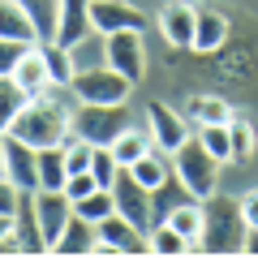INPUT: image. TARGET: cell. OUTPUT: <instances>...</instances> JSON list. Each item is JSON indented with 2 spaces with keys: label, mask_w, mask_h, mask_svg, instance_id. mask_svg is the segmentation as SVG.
Masks as SVG:
<instances>
[{
  "label": "cell",
  "mask_w": 258,
  "mask_h": 258,
  "mask_svg": "<svg viewBox=\"0 0 258 258\" xmlns=\"http://www.w3.org/2000/svg\"><path fill=\"white\" fill-rule=\"evenodd\" d=\"M69 91V86H56V95H39V99H30L26 108L18 112V120L9 125L13 138H22L26 147H56V142H64L69 134H74V108L60 99V95Z\"/></svg>",
  "instance_id": "6da1fadb"
},
{
  "label": "cell",
  "mask_w": 258,
  "mask_h": 258,
  "mask_svg": "<svg viewBox=\"0 0 258 258\" xmlns=\"http://www.w3.org/2000/svg\"><path fill=\"white\" fill-rule=\"evenodd\" d=\"M249 224L241 215V203L215 189L203 198V232H198V254H241Z\"/></svg>",
  "instance_id": "7a4b0ae2"
},
{
  "label": "cell",
  "mask_w": 258,
  "mask_h": 258,
  "mask_svg": "<svg viewBox=\"0 0 258 258\" xmlns=\"http://www.w3.org/2000/svg\"><path fill=\"white\" fill-rule=\"evenodd\" d=\"M172 176L181 181V189L189 194V198L203 203V198H211V194L220 189V159L189 134V138L172 151Z\"/></svg>",
  "instance_id": "3957f363"
},
{
  "label": "cell",
  "mask_w": 258,
  "mask_h": 258,
  "mask_svg": "<svg viewBox=\"0 0 258 258\" xmlns=\"http://www.w3.org/2000/svg\"><path fill=\"white\" fill-rule=\"evenodd\" d=\"M134 125V108L125 103H78L74 108V134L86 142H95V147H108L116 134H125V129Z\"/></svg>",
  "instance_id": "277c9868"
},
{
  "label": "cell",
  "mask_w": 258,
  "mask_h": 258,
  "mask_svg": "<svg viewBox=\"0 0 258 258\" xmlns=\"http://www.w3.org/2000/svg\"><path fill=\"white\" fill-rule=\"evenodd\" d=\"M129 91H134V82L120 78L112 64L82 69V74H74V82H69V95H74L78 103H125Z\"/></svg>",
  "instance_id": "5b68a950"
},
{
  "label": "cell",
  "mask_w": 258,
  "mask_h": 258,
  "mask_svg": "<svg viewBox=\"0 0 258 258\" xmlns=\"http://www.w3.org/2000/svg\"><path fill=\"white\" fill-rule=\"evenodd\" d=\"M112 203H116V215H125L134 228H142V232H151V189L142 181H134V172L129 168H120L116 172V181H112Z\"/></svg>",
  "instance_id": "8992f818"
},
{
  "label": "cell",
  "mask_w": 258,
  "mask_h": 258,
  "mask_svg": "<svg viewBox=\"0 0 258 258\" xmlns=\"http://www.w3.org/2000/svg\"><path fill=\"white\" fill-rule=\"evenodd\" d=\"M108 64L120 78H129L134 86L147 78V47H142L138 30H116V35H108Z\"/></svg>",
  "instance_id": "52a82bcc"
},
{
  "label": "cell",
  "mask_w": 258,
  "mask_h": 258,
  "mask_svg": "<svg viewBox=\"0 0 258 258\" xmlns=\"http://www.w3.org/2000/svg\"><path fill=\"white\" fill-rule=\"evenodd\" d=\"M91 26L103 30V35H116V30H147V13L129 0H91Z\"/></svg>",
  "instance_id": "ba28073f"
},
{
  "label": "cell",
  "mask_w": 258,
  "mask_h": 258,
  "mask_svg": "<svg viewBox=\"0 0 258 258\" xmlns=\"http://www.w3.org/2000/svg\"><path fill=\"white\" fill-rule=\"evenodd\" d=\"M147 129H151V142H155L164 155H172V151L194 134V125L181 112H172L168 103H147Z\"/></svg>",
  "instance_id": "9c48e42d"
},
{
  "label": "cell",
  "mask_w": 258,
  "mask_h": 258,
  "mask_svg": "<svg viewBox=\"0 0 258 258\" xmlns=\"http://www.w3.org/2000/svg\"><path fill=\"white\" fill-rule=\"evenodd\" d=\"M228 35H232V22L224 18L220 9H198L194 13V43H189V52H198V56H215V52H224L228 47Z\"/></svg>",
  "instance_id": "30bf717a"
},
{
  "label": "cell",
  "mask_w": 258,
  "mask_h": 258,
  "mask_svg": "<svg viewBox=\"0 0 258 258\" xmlns=\"http://www.w3.org/2000/svg\"><path fill=\"white\" fill-rule=\"evenodd\" d=\"M35 215H39V232H43L47 249H52V241L60 237V228L74 215V203H69L64 189H35Z\"/></svg>",
  "instance_id": "8fae6325"
},
{
  "label": "cell",
  "mask_w": 258,
  "mask_h": 258,
  "mask_svg": "<svg viewBox=\"0 0 258 258\" xmlns=\"http://www.w3.org/2000/svg\"><path fill=\"white\" fill-rule=\"evenodd\" d=\"M5 176L18 189H39V151L13 134H5Z\"/></svg>",
  "instance_id": "7c38bea8"
},
{
  "label": "cell",
  "mask_w": 258,
  "mask_h": 258,
  "mask_svg": "<svg viewBox=\"0 0 258 258\" xmlns=\"http://www.w3.org/2000/svg\"><path fill=\"white\" fill-rule=\"evenodd\" d=\"M9 78L30 95V99H39V95L56 91V86H52V74H47V60H43V47H39V43H30L26 52L18 56V64H13Z\"/></svg>",
  "instance_id": "4fadbf2b"
},
{
  "label": "cell",
  "mask_w": 258,
  "mask_h": 258,
  "mask_svg": "<svg viewBox=\"0 0 258 258\" xmlns=\"http://www.w3.org/2000/svg\"><path fill=\"white\" fill-rule=\"evenodd\" d=\"M95 232H99V241H108L116 254H151V241H147V232L142 228H134V224L125 220V215H116L112 211L108 220H99L95 224Z\"/></svg>",
  "instance_id": "5bb4252c"
},
{
  "label": "cell",
  "mask_w": 258,
  "mask_h": 258,
  "mask_svg": "<svg viewBox=\"0 0 258 258\" xmlns=\"http://www.w3.org/2000/svg\"><path fill=\"white\" fill-rule=\"evenodd\" d=\"M91 26V0H56V43L60 47H74L78 39L86 35Z\"/></svg>",
  "instance_id": "9a60e30c"
},
{
  "label": "cell",
  "mask_w": 258,
  "mask_h": 258,
  "mask_svg": "<svg viewBox=\"0 0 258 258\" xmlns=\"http://www.w3.org/2000/svg\"><path fill=\"white\" fill-rule=\"evenodd\" d=\"M194 5H185V0H168L164 9H159V35L168 39L172 47H189L194 43Z\"/></svg>",
  "instance_id": "2e32d148"
},
{
  "label": "cell",
  "mask_w": 258,
  "mask_h": 258,
  "mask_svg": "<svg viewBox=\"0 0 258 258\" xmlns=\"http://www.w3.org/2000/svg\"><path fill=\"white\" fill-rule=\"evenodd\" d=\"M95 224L82 220V215H69V224L60 228V237L52 241L47 254H60V258H82V254H95Z\"/></svg>",
  "instance_id": "e0dca14e"
},
{
  "label": "cell",
  "mask_w": 258,
  "mask_h": 258,
  "mask_svg": "<svg viewBox=\"0 0 258 258\" xmlns=\"http://www.w3.org/2000/svg\"><path fill=\"white\" fill-rule=\"evenodd\" d=\"M13 220H18V237H22V245H26V254H47V241H43V232H39V215H35V189H22Z\"/></svg>",
  "instance_id": "ac0fdd59"
},
{
  "label": "cell",
  "mask_w": 258,
  "mask_h": 258,
  "mask_svg": "<svg viewBox=\"0 0 258 258\" xmlns=\"http://www.w3.org/2000/svg\"><path fill=\"white\" fill-rule=\"evenodd\" d=\"M0 39H13V43H39L35 22H30V13L22 9L18 0H0Z\"/></svg>",
  "instance_id": "d6986e66"
},
{
  "label": "cell",
  "mask_w": 258,
  "mask_h": 258,
  "mask_svg": "<svg viewBox=\"0 0 258 258\" xmlns=\"http://www.w3.org/2000/svg\"><path fill=\"white\" fill-rule=\"evenodd\" d=\"M151 147H155V142H151V129H138V125H129L125 134H116V138L108 142L112 159H116L120 168H129L134 159H142V155H147Z\"/></svg>",
  "instance_id": "ffe728a7"
},
{
  "label": "cell",
  "mask_w": 258,
  "mask_h": 258,
  "mask_svg": "<svg viewBox=\"0 0 258 258\" xmlns=\"http://www.w3.org/2000/svg\"><path fill=\"white\" fill-rule=\"evenodd\" d=\"M129 172H134V181L147 185V189H159V185L172 176V155H164L159 147H151L142 159H134V164H129Z\"/></svg>",
  "instance_id": "44dd1931"
},
{
  "label": "cell",
  "mask_w": 258,
  "mask_h": 258,
  "mask_svg": "<svg viewBox=\"0 0 258 258\" xmlns=\"http://www.w3.org/2000/svg\"><path fill=\"white\" fill-rule=\"evenodd\" d=\"M69 56H74L78 74H82V69H99V64H108V35H103V30H86V35L69 47Z\"/></svg>",
  "instance_id": "7402d4cb"
},
{
  "label": "cell",
  "mask_w": 258,
  "mask_h": 258,
  "mask_svg": "<svg viewBox=\"0 0 258 258\" xmlns=\"http://www.w3.org/2000/svg\"><path fill=\"white\" fill-rule=\"evenodd\" d=\"M147 241H151V254H164V258H181V254H198V245L194 241H185L181 232L172 228L168 220H159L155 228L147 232Z\"/></svg>",
  "instance_id": "603a6c76"
},
{
  "label": "cell",
  "mask_w": 258,
  "mask_h": 258,
  "mask_svg": "<svg viewBox=\"0 0 258 258\" xmlns=\"http://www.w3.org/2000/svg\"><path fill=\"white\" fill-rule=\"evenodd\" d=\"M237 112H232V103L224 99V95H194L189 99V120L194 129L198 125H220V120H232Z\"/></svg>",
  "instance_id": "cb8c5ba5"
},
{
  "label": "cell",
  "mask_w": 258,
  "mask_h": 258,
  "mask_svg": "<svg viewBox=\"0 0 258 258\" xmlns=\"http://www.w3.org/2000/svg\"><path fill=\"white\" fill-rule=\"evenodd\" d=\"M64 142L56 147H39V189H64Z\"/></svg>",
  "instance_id": "d4e9b609"
},
{
  "label": "cell",
  "mask_w": 258,
  "mask_h": 258,
  "mask_svg": "<svg viewBox=\"0 0 258 258\" xmlns=\"http://www.w3.org/2000/svg\"><path fill=\"white\" fill-rule=\"evenodd\" d=\"M164 220L172 224L185 241H194V245H198V232H203V203H198V198H194V203H172Z\"/></svg>",
  "instance_id": "484cf974"
},
{
  "label": "cell",
  "mask_w": 258,
  "mask_h": 258,
  "mask_svg": "<svg viewBox=\"0 0 258 258\" xmlns=\"http://www.w3.org/2000/svg\"><path fill=\"white\" fill-rule=\"evenodd\" d=\"M39 47H43V60H47V74H52V86H69L74 82V56H69V47H60L56 39H39Z\"/></svg>",
  "instance_id": "4316f807"
},
{
  "label": "cell",
  "mask_w": 258,
  "mask_h": 258,
  "mask_svg": "<svg viewBox=\"0 0 258 258\" xmlns=\"http://www.w3.org/2000/svg\"><path fill=\"white\" fill-rule=\"evenodd\" d=\"M194 138L203 142L220 164H224V159H232V120H220V125H198V129H194Z\"/></svg>",
  "instance_id": "83f0119b"
},
{
  "label": "cell",
  "mask_w": 258,
  "mask_h": 258,
  "mask_svg": "<svg viewBox=\"0 0 258 258\" xmlns=\"http://www.w3.org/2000/svg\"><path fill=\"white\" fill-rule=\"evenodd\" d=\"M30 103V95L22 91L13 78H0V134H9V125L18 120V112Z\"/></svg>",
  "instance_id": "f1b7e54d"
},
{
  "label": "cell",
  "mask_w": 258,
  "mask_h": 258,
  "mask_svg": "<svg viewBox=\"0 0 258 258\" xmlns=\"http://www.w3.org/2000/svg\"><path fill=\"white\" fill-rule=\"evenodd\" d=\"M112 211H116V203H112V189H91L86 198H78V203H74V215H82V220H91V224L108 220Z\"/></svg>",
  "instance_id": "f546056e"
},
{
  "label": "cell",
  "mask_w": 258,
  "mask_h": 258,
  "mask_svg": "<svg viewBox=\"0 0 258 258\" xmlns=\"http://www.w3.org/2000/svg\"><path fill=\"white\" fill-rule=\"evenodd\" d=\"M18 5L30 13L39 39H52V35H56V0H18Z\"/></svg>",
  "instance_id": "4dcf8cb0"
},
{
  "label": "cell",
  "mask_w": 258,
  "mask_h": 258,
  "mask_svg": "<svg viewBox=\"0 0 258 258\" xmlns=\"http://www.w3.org/2000/svg\"><path fill=\"white\" fill-rule=\"evenodd\" d=\"M91 155H95V142L78 138V134L64 138V168L69 172H91Z\"/></svg>",
  "instance_id": "1f68e13d"
},
{
  "label": "cell",
  "mask_w": 258,
  "mask_h": 258,
  "mask_svg": "<svg viewBox=\"0 0 258 258\" xmlns=\"http://www.w3.org/2000/svg\"><path fill=\"white\" fill-rule=\"evenodd\" d=\"M254 147H258L254 125H249V120H241V116H232V159H237V164L254 159Z\"/></svg>",
  "instance_id": "d6a6232c"
},
{
  "label": "cell",
  "mask_w": 258,
  "mask_h": 258,
  "mask_svg": "<svg viewBox=\"0 0 258 258\" xmlns=\"http://www.w3.org/2000/svg\"><path fill=\"white\" fill-rule=\"evenodd\" d=\"M116 172H120V164L112 159V151H108V147H95V155H91V176H95V185H99V189H112Z\"/></svg>",
  "instance_id": "836d02e7"
},
{
  "label": "cell",
  "mask_w": 258,
  "mask_h": 258,
  "mask_svg": "<svg viewBox=\"0 0 258 258\" xmlns=\"http://www.w3.org/2000/svg\"><path fill=\"white\" fill-rule=\"evenodd\" d=\"M91 189H99L91 172H69V176H64V194H69V203H78V198H86Z\"/></svg>",
  "instance_id": "e575fe53"
},
{
  "label": "cell",
  "mask_w": 258,
  "mask_h": 258,
  "mask_svg": "<svg viewBox=\"0 0 258 258\" xmlns=\"http://www.w3.org/2000/svg\"><path fill=\"white\" fill-rule=\"evenodd\" d=\"M30 43H13V39H0V78L13 74V64H18V56L26 52Z\"/></svg>",
  "instance_id": "d590c367"
},
{
  "label": "cell",
  "mask_w": 258,
  "mask_h": 258,
  "mask_svg": "<svg viewBox=\"0 0 258 258\" xmlns=\"http://www.w3.org/2000/svg\"><path fill=\"white\" fill-rule=\"evenodd\" d=\"M18 198H22V189L9 181V176H0V215H13V211H18Z\"/></svg>",
  "instance_id": "8d00e7d4"
},
{
  "label": "cell",
  "mask_w": 258,
  "mask_h": 258,
  "mask_svg": "<svg viewBox=\"0 0 258 258\" xmlns=\"http://www.w3.org/2000/svg\"><path fill=\"white\" fill-rule=\"evenodd\" d=\"M237 203H241V215H245V224H249V228H258V185H254V189H245Z\"/></svg>",
  "instance_id": "74e56055"
},
{
  "label": "cell",
  "mask_w": 258,
  "mask_h": 258,
  "mask_svg": "<svg viewBox=\"0 0 258 258\" xmlns=\"http://www.w3.org/2000/svg\"><path fill=\"white\" fill-rule=\"evenodd\" d=\"M241 254H258V228L245 232V241H241Z\"/></svg>",
  "instance_id": "f35d334b"
},
{
  "label": "cell",
  "mask_w": 258,
  "mask_h": 258,
  "mask_svg": "<svg viewBox=\"0 0 258 258\" xmlns=\"http://www.w3.org/2000/svg\"><path fill=\"white\" fill-rule=\"evenodd\" d=\"M13 232H18V220H13V215H0V241L13 237Z\"/></svg>",
  "instance_id": "ab89813d"
},
{
  "label": "cell",
  "mask_w": 258,
  "mask_h": 258,
  "mask_svg": "<svg viewBox=\"0 0 258 258\" xmlns=\"http://www.w3.org/2000/svg\"><path fill=\"white\" fill-rule=\"evenodd\" d=\"M0 176H5V134H0Z\"/></svg>",
  "instance_id": "60d3db41"
}]
</instances>
